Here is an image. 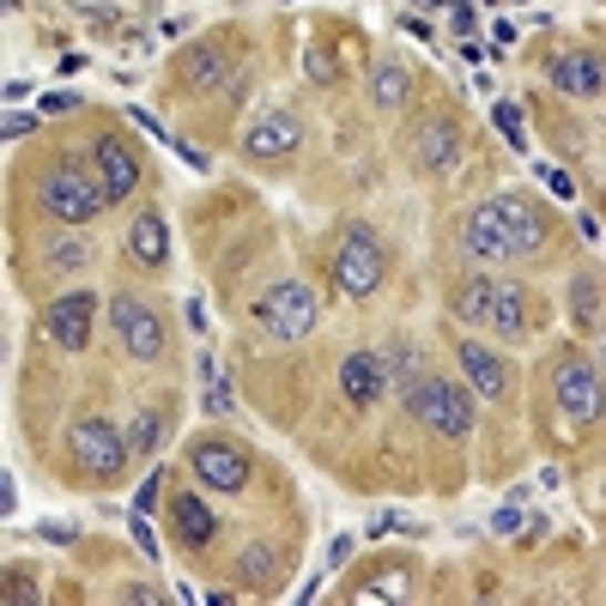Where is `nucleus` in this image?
Masks as SVG:
<instances>
[{"label": "nucleus", "instance_id": "1", "mask_svg": "<svg viewBox=\"0 0 606 606\" xmlns=\"http://www.w3.org/2000/svg\"><path fill=\"white\" fill-rule=\"evenodd\" d=\"M449 316L455 321H480V328H497L504 340H522L534 321H527V291L515 286V279H461L455 291H449Z\"/></svg>", "mask_w": 606, "mask_h": 606}, {"label": "nucleus", "instance_id": "2", "mask_svg": "<svg viewBox=\"0 0 606 606\" xmlns=\"http://www.w3.org/2000/svg\"><path fill=\"white\" fill-rule=\"evenodd\" d=\"M407 407L419 424H431L436 436H468L473 431V394L468 382H449V377H431L419 389H407Z\"/></svg>", "mask_w": 606, "mask_h": 606}, {"label": "nucleus", "instance_id": "3", "mask_svg": "<svg viewBox=\"0 0 606 606\" xmlns=\"http://www.w3.org/2000/svg\"><path fill=\"white\" fill-rule=\"evenodd\" d=\"M37 195H43V213L68 218V225H92L103 206H110V201H103V188H97V176H85L80 164H55Z\"/></svg>", "mask_w": 606, "mask_h": 606}, {"label": "nucleus", "instance_id": "4", "mask_svg": "<svg viewBox=\"0 0 606 606\" xmlns=\"http://www.w3.org/2000/svg\"><path fill=\"white\" fill-rule=\"evenodd\" d=\"M127 461H134L127 431H115V424H103V419L73 424V468H80L85 480H122Z\"/></svg>", "mask_w": 606, "mask_h": 606}, {"label": "nucleus", "instance_id": "5", "mask_svg": "<svg viewBox=\"0 0 606 606\" xmlns=\"http://www.w3.org/2000/svg\"><path fill=\"white\" fill-rule=\"evenodd\" d=\"M382 274H389V255H382V243L370 237L364 225H358V230H346L340 261H333V286H340L352 304H364L370 291L382 286Z\"/></svg>", "mask_w": 606, "mask_h": 606}, {"label": "nucleus", "instance_id": "6", "mask_svg": "<svg viewBox=\"0 0 606 606\" xmlns=\"http://www.w3.org/2000/svg\"><path fill=\"white\" fill-rule=\"evenodd\" d=\"M188 468H195L201 485H218V492H249V480H255L249 455H243L230 436H195V449H188Z\"/></svg>", "mask_w": 606, "mask_h": 606}, {"label": "nucleus", "instance_id": "7", "mask_svg": "<svg viewBox=\"0 0 606 606\" xmlns=\"http://www.w3.org/2000/svg\"><path fill=\"white\" fill-rule=\"evenodd\" d=\"M255 316H261L267 340H304V333L316 328L321 304H316V291H309V286H298V279H291V286L267 291V298H261V309H255Z\"/></svg>", "mask_w": 606, "mask_h": 606}, {"label": "nucleus", "instance_id": "8", "mask_svg": "<svg viewBox=\"0 0 606 606\" xmlns=\"http://www.w3.org/2000/svg\"><path fill=\"white\" fill-rule=\"evenodd\" d=\"M110 321H115V340H122L134 358H158L164 352V316L146 298L115 291V298H110Z\"/></svg>", "mask_w": 606, "mask_h": 606}, {"label": "nucleus", "instance_id": "9", "mask_svg": "<svg viewBox=\"0 0 606 606\" xmlns=\"http://www.w3.org/2000/svg\"><path fill=\"white\" fill-rule=\"evenodd\" d=\"M492 206H497V225H504V243H510V255H540L552 243V225H546V213H540L527 195H492Z\"/></svg>", "mask_w": 606, "mask_h": 606}, {"label": "nucleus", "instance_id": "10", "mask_svg": "<svg viewBox=\"0 0 606 606\" xmlns=\"http://www.w3.org/2000/svg\"><path fill=\"white\" fill-rule=\"evenodd\" d=\"M552 382H558V401L576 424H595L606 412V382H600V370L588 364V358H564V364L552 370Z\"/></svg>", "mask_w": 606, "mask_h": 606}, {"label": "nucleus", "instance_id": "11", "mask_svg": "<svg viewBox=\"0 0 606 606\" xmlns=\"http://www.w3.org/2000/svg\"><path fill=\"white\" fill-rule=\"evenodd\" d=\"M92 164H97V188H103V201H127V195L140 188V158H134V146H127L122 134L92 140Z\"/></svg>", "mask_w": 606, "mask_h": 606}, {"label": "nucleus", "instance_id": "12", "mask_svg": "<svg viewBox=\"0 0 606 606\" xmlns=\"http://www.w3.org/2000/svg\"><path fill=\"white\" fill-rule=\"evenodd\" d=\"M461 152H468V134H461L449 115H431V122H419V134H412V158H419L431 176L461 171Z\"/></svg>", "mask_w": 606, "mask_h": 606}, {"label": "nucleus", "instance_id": "13", "mask_svg": "<svg viewBox=\"0 0 606 606\" xmlns=\"http://www.w3.org/2000/svg\"><path fill=\"white\" fill-rule=\"evenodd\" d=\"M92 291H61L55 304L43 309V328H49V340L55 346H68V352H80L85 340H92Z\"/></svg>", "mask_w": 606, "mask_h": 606}, {"label": "nucleus", "instance_id": "14", "mask_svg": "<svg viewBox=\"0 0 606 606\" xmlns=\"http://www.w3.org/2000/svg\"><path fill=\"white\" fill-rule=\"evenodd\" d=\"M552 85L564 97H600L606 92V61L595 49H558L552 55Z\"/></svg>", "mask_w": 606, "mask_h": 606}, {"label": "nucleus", "instance_id": "15", "mask_svg": "<svg viewBox=\"0 0 606 606\" xmlns=\"http://www.w3.org/2000/svg\"><path fill=\"white\" fill-rule=\"evenodd\" d=\"M298 146H304V122L291 110L261 115V122L243 134V152H249V158H286V152H298Z\"/></svg>", "mask_w": 606, "mask_h": 606}, {"label": "nucleus", "instance_id": "16", "mask_svg": "<svg viewBox=\"0 0 606 606\" xmlns=\"http://www.w3.org/2000/svg\"><path fill=\"white\" fill-rule=\"evenodd\" d=\"M455 358H461V370H468L473 394H485V401H504L510 394V364L497 352H485L480 340H455Z\"/></svg>", "mask_w": 606, "mask_h": 606}, {"label": "nucleus", "instance_id": "17", "mask_svg": "<svg viewBox=\"0 0 606 606\" xmlns=\"http://www.w3.org/2000/svg\"><path fill=\"white\" fill-rule=\"evenodd\" d=\"M340 389H346V401H352V407H377L394 382H389V364H382L377 352H352L340 364Z\"/></svg>", "mask_w": 606, "mask_h": 606}, {"label": "nucleus", "instance_id": "18", "mask_svg": "<svg viewBox=\"0 0 606 606\" xmlns=\"http://www.w3.org/2000/svg\"><path fill=\"white\" fill-rule=\"evenodd\" d=\"M461 249L473 255V261H510V243H504V225H497V206H473L468 225H461Z\"/></svg>", "mask_w": 606, "mask_h": 606}, {"label": "nucleus", "instance_id": "19", "mask_svg": "<svg viewBox=\"0 0 606 606\" xmlns=\"http://www.w3.org/2000/svg\"><path fill=\"white\" fill-rule=\"evenodd\" d=\"M171 534H176V540H183V546H188V552H201V546H206V540H213V534H218V515H213V510H206V504H201V497H195V492H171Z\"/></svg>", "mask_w": 606, "mask_h": 606}, {"label": "nucleus", "instance_id": "20", "mask_svg": "<svg viewBox=\"0 0 606 606\" xmlns=\"http://www.w3.org/2000/svg\"><path fill=\"white\" fill-rule=\"evenodd\" d=\"M225 73H230V49L218 43V37H206L201 49H188V55H183V85H188V92H213Z\"/></svg>", "mask_w": 606, "mask_h": 606}, {"label": "nucleus", "instance_id": "21", "mask_svg": "<svg viewBox=\"0 0 606 606\" xmlns=\"http://www.w3.org/2000/svg\"><path fill=\"white\" fill-rule=\"evenodd\" d=\"M127 255H134L140 267H164L171 261V230H164V213H140L134 230H127Z\"/></svg>", "mask_w": 606, "mask_h": 606}, {"label": "nucleus", "instance_id": "22", "mask_svg": "<svg viewBox=\"0 0 606 606\" xmlns=\"http://www.w3.org/2000/svg\"><path fill=\"white\" fill-rule=\"evenodd\" d=\"M243 588H255V595H274L279 588V552L267 546V540H255L249 552H243Z\"/></svg>", "mask_w": 606, "mask_h": 606}, {"label": "nucleus", "instance_id": "23", "mask_svg": "<svg viewBox=\"0 0 606 606\" xmlns=\"http://www.w3.org/2000/svg\"><path fill=\"white\" fill-rule=\"evenodd\" d=\"M571 316H576V328H583V333H600V286L588 274L571 279Z\"/></svg>", "mask_w": 606, "mask_h": 606}, {"label": "nucleus", "instance_id": "24", "mask_svg": "<svg viewBox=\"0 0 606 606\" xmlns=\"http://www.w3.org/2000/svg\"><path fill=\"white\" fill-rule=\"evenodd\" d=\"M370 97L382 103V110H401L412 97V73L407 68H377V80H370Z\"/></svg>", "mask_w": 606, "mask_h": 606}, {"label": "nucleus", "instance_id": "25", "mask_svg": "<svg viewBox=\"0 0 606 606\" xmlns=\"http://www.w3.org/2000/svg\"><path fill=\"white\" fill-rule=\"evenodd\" d=\"M352 600H412V576L407 571H377Z\"/></svg>", "mask_w": 606, "mask_h": 606}, {"label": "nucleus", "instance_id": "26", "mask_svg": "<svg viewBox=\"0 0 606 606\" xmlns=\"http://www.w3.org/2000/svg\"><path fill=\"white\" fill-rule=\"evenodd\" d=\"M382 364H389V382L407 394L412 377H419V352H412V346H389V352H382Z\"/></svg>", "mask_w": 606, "mask_h": 606}, {"label": "nucleus", "instance_id": "27", "mask_svg": "<svg viewBox=\"0 0 606 606\" xmlns=\"http://www.w3.org/2000/svg\"><path fill=\"white\" fill-rule=\"evenodd\" d=\"M158 431H164L158 412H140V419L127 424V443H134V455H152V449H158Z\"/></svg>", "mask_w": 606, "mask_h": 606}, {"label": "nucleus", "instance_id": "28", "mask_svg": "<svg viewBox=\"0 0 606 606\" xmlns=\"http://www.w3.org/2000/svg\"><path fill=\"white\" fill-rule=\"evenodd\" d=\"M492 122H497V134H510V146L515 152H527V134H522V103H497V110H492Z\"/></svg>", "mask_w": 606, "mask_h": 606}, {"label": "nucleus", "instance_id": "29", "mask_svg": "<svg viewBox=\"0 0 606 606\" xmlns=\"http://www.w3.org/2000/svg\"><path fill=\"white\" fill-rule=\"evenodd\" d=\"M49 261H55V267H85V261H92V243H85V237H61Z\"/></svg>", "mask_w": 606, "mask_h": 606}, {"label": "nucleus", "instance_id": "30", "mask_svg": "<svg viewBox=\"0 0 606 606\" xmlns=\"http://www.w3.org/2000/svg\"><path fill=\"white\" fill-rule=\"evenodd\" d=\"M127 534H134V546L146 552V558H158V534H152L146 510H134V515H127Z\"/></svg>", "mask_w": 606, "mask_h": 606}, {"label": "nucleus", "instance_id": "31", "mask_svg": "<svg viewBox=\"0 0 606 606\" xmlns=\"http://www.w3.org/2000/svg\"><path fill=\"white\" fill-rule=\"evenodd\" d=\"M304 73H309V80H321V85L340 80V68L328 61V49H309V55H304Z\"/></svg>", "mask_w": 606, "mask_h": 606}, {"label": "nucleus", "instance_id": "32", "mask_svg": "<svg viewBox=\"0 0 606 606\" xmlns=\"http://www.w3.org/2000/svg\"><path fill=\"white\" fill-rule=\"evenodd\" d=\"M540 183L552 188L558 201H576V183H571V171H558V164H540Z\"/></svg>", "mask_w": 606, "mask_h": 606}, {"label": "nucleus", "instance_id": "33", "mask_svg": "<svg viewBox=\"0 0 606 606\" xmlns=\"http://www.w3.org/2000/svg\"><path fill=\"white\" fill-rule=\"evenodd\" d=\"M522 522H527V515H522V504L510 497V504L492 515V534H504V540H510V534H522Z\"/></svg>", "mask_w": 606, "mask_h": 606}, {"label": "nucleus", "instance_id": "34", "mask_svg": "<svg viewBox=\"0 0 606 606\" xmlns=\"http://www.w3.org/2000/svg\"><path fill=\"white\" fill-rule=\"evenodd\" d=\"M158 485H171V473H152V480H146V485H140V492H134V510H146V515L158 510V497H164Z\"/></svg>", "mask_w": 606, "mask_h": 606}, {"label": "nucleus", "instance_id": "35", "mask_svg": "<svg viewBox=\"0 0 606 606\" xmlns=\"http://www.w3.org/2000/svg\"><path fill=\"white\" fill-rule=\"evenodd\" d=\"M230 407H237V401H230V389H225V382L213 377V389H206V412H213V419H225Z\"/></svg>", "mask_w": 606, "mask_h": 606}, {"label": "nucleus", "instance_id": "36", "mask_svg": "<svg viewBox=\"0 0 606 606\" xmlns=\"http://www.w3.org/2000/svg\"><path fill=\"white\" fill-rule=\"evenodd\" d=\"M134 122L146 127V134L158 140V146H176V140H171V127H164V122H158V115H152V110H134Z\"/></svg>", "mask_w": 606, "mask_h": 606}, {"label": "nucleus", "instance_id": "37", "mask_svg": "<svg viewBox=\"0 0 606 606\" xmlns=\"http://www.w3.org/2000/svg\"><path fill=\"white\" fill-rule=\"evenodd\" d=\"M171 152H176V158L188 164V171H213V164H206V152H201V146H188V140H176Z\"/></svg>", "mask_w": 606, "mask_h": 606}, {"label": "nucleus", "instance_id": "38", "mask_svg": "<svg viewBox=\"0 0 606 606\" xmlns=\"http://www.w3.org/2000/svg\"><path fill=\"white\" fill-rule=\"evenodd\" d=\"M37 534H43L49 546H68V540H73V527H68V522H43V527H37Z\"/></svg>", "mask_w": 606, "mask_h": 606}, {"label": "nucleus", "instance_id": "39", "mask_svg": "<svg viewBox=\"0 0 606 606\" xmlns=\"http://www.w3.org/2000/svg\"><path fill=\"white\" fill-rule=\"evenodd\" d=\"M73 103H80V97H73V92H49V97H43V110H49V115H68Z\"/></svg>", "mask_w": 606, "mask_h": 606}, {"label": "nucleus", "instance_id": "40", "mask_svg": "<svg viewBox=\"0 0 606 606\" xmlns=\"http://www.w3.org/2000/svg\"><path fill=\"white\" fill-rule=\"evenodd\" d=\"M473 24H480V19H473V7H468V0H455V37H468Z\"/></svg>", "mask_w": 606, "mask_h": 606}, {"label": "nucleus", "instance_id": "41", "mask_svg": "<svg viewBox=\"0 0 606 606\" xmlns=\"http://www.w3.org/2000/svg\"><path fill=\"white\" fill-rule=\"evenodd\" d=\"M0 127H7V140H19V134H31V115H19V110H12Z\"/></svg>", "mask_w": 606, "mask_h": 606}, {"label": "nucleus", "instance_id": "42", "mask_svg": "<svg viewBox=\"0 0 606 606\" xmlns=\"http://www.w3.org/2000/svg\"><path fill=\"white\" fill-rule=\"evenodd\" d=\"M492 43H504V49H515V24L504 19V24H492Z\"/></svg>", "mask_w": 606, "mask_h": 606}, {"label": "nucleus", "instance_id": "43", "mask_svg": "<svg viewBox=\"0 0 606 606\" xmlns=\"http://www.w3.org/2000/svg\"><path fill=\"white\" fill-rule=\"evenodd\" d=\"M31 97V80H7V103H24Z\"/></svg>", "mask_w": 606, "mask_h": 606}, {"label": "nucleus", "instance_id": "44", "mask_svg": "<svg viewBox=\"0 0 606 606\" xmlns=\"http://www.w3.org/2000/svg\"><path fill=\"white\" fill-rule=\"evenodd\" d=\"M419 7H443V0H419Z\"/></svg>", "mask_w": 606, "mask_h": 606}]
</instances>
